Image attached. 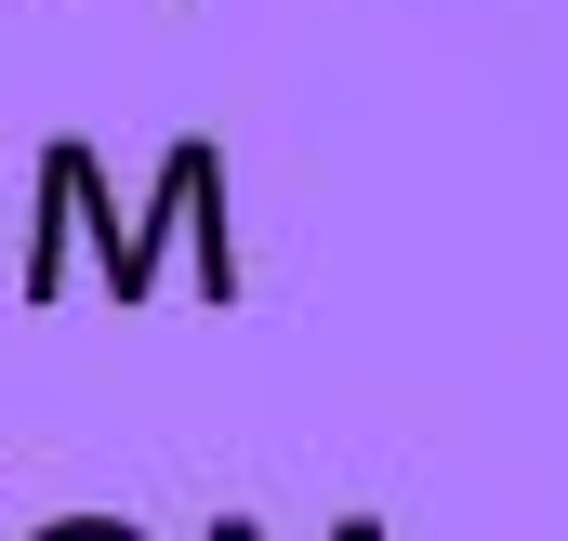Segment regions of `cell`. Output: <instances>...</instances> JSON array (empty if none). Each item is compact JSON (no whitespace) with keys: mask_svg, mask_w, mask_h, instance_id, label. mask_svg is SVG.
Returning a JSON list of instances; mask_svg holds the SVG:
<instances>
[{"mask_svg":"<svg viewBox=\"0 0 568 541\" xmlns=\"http://www.w3.org/2000/svg\"><path fill=\"white\" fill-rule=\"evenodd\" d=\"M172 225H185V252H199V290H212V304H239V238H225V145H212V133H172L145 225H120V252H106V290H120V304H145V290H159V238H172Z\"/></svg>","mask_w":568,"mask_h":541,"instance_id":"obj_1","label":"cell"},{"mask_svg":"<svg viewBox=\"0 0 568 541\" xmlns=\"http://www.w3.org/2000/svg\"><path fill=\"white\" fill-rule=\"evenodd\" d=\"M40 541H145V529H133V516H53Z\"/></svg>","mask_w":568,"mask_h":541,"instance_id":"obj_2","label":"cell"},{"mask_svg":"<svg viewBox=\"0 0 568 541\" xmlns=\"http://www.w3.org/2000/svg\"><path fill=\"white\" fill-rule=\"evenodd\" d=\"M212 541H265V529H252V516H212ZM331 541H384V529H371V516H344Z\"/></svg>","mask_w":568,"mask_h":541,"instance_id":"obj_3","label":"cell"}]
</instances>
